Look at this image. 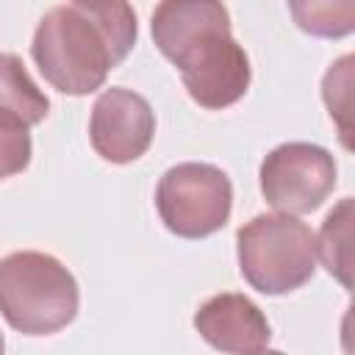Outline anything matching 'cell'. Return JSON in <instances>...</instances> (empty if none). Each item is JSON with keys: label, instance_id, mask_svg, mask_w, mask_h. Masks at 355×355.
I'll use <instances>...</instances> for the list:
<instances>
[{"label": "cell", "instance_id": "1", "mask_svg": "<svg viewBox=\"0 0 355 355\" xmlns=\"http://www.w3.org/2000/svg\"><path fill=\"white\" fill-rule=\"evenodd\" d=\"M136 42V14L128 0H72L47 11L33 36L42 75L64 94L103 86Z\"/></svg>", "mask_w": 355, "mask_h": 355}, {"label": "cell", "instance_id": "3", "mask_svg": "<svg viewBox=\"0 0 355 355\" xmlns=\"http://www.w3.org/2000/svg\"><path fill=\"white\" fill-rule=\"evenodd\" d=\"M244 280L263 294H286L313 277L316 236L288 214H263L247 222L239 236Z\"/></svg>", "mask_w": 355, "mask_h": 355}, {"label": "cell", "instance_id": "10", "mask_svg": "<svg viewBox=\"0 0 355 355\" xmlns=\"http://www.w3.org/2000/svg\"><path fill=\"white\" fill-rule=\"evenodd\" d=\"M316 258L344 288H352V200L349 197H344L327 214L322 233L316 239Z\"/></svg>", "mask_w": 355, "mask_h": 355}, {"label": "cell", "instance_id": "8", "mask_svg": "<svg viewBox=\"0 0 355 355\" xmlns=\"http://www.w3.org/2000/svg\"><path fill=\"white\" fill-rule=\"evenodd\" d=\"M200 336L222 352H261L269 347V322L244 294H216L194 316Z\"/></svg>", "mask_w": 355, "mask_h": 355}, {"label": "cell", "instance_id": "7", "mask_svg": "<svg viewBox=\"0 0 355 355\" xmlns=\"http://www.w3.org/2000/svg\"><path fill=\"white\" fill-rule=\"evenodd\" d=\"M92 144L111 164H128L144 155L155 133L150 103L130 89H108L92 108Z\"/></svg>", "mask_w": 355, "mask_h": 355}, {"label": "cell", "instance_id": "2", "mask_svg": "<svg viewBox=\"0 0 355 355\" xmlns=\"http://www.w3.org/2000/svg\"><path fill=\"white\" fill-rule=\"evenodd\" d=\"M0 313L19 333H55L78 313V283L53 255L11 252L0 261Z\"/></svg>", "mask_w": 355, "mask_h": 355}, {"label": "cell", "instance_id": "5", "mask_svg": "<svg viewBox=\"0 0 355 355\" xmlns=\"http://www.w3.org/2000/svg\"><path fill=\"white\" fill-rule=\"evenodd\" d=\"M172 64L180 69L191 100L202 108H227L250 86V58L230 36V25L200 33Z\"/></svg>", "mask_w": 355, "mask_h": 355}, {"label": "cell", "instance_id": "12", "mask_svg": "<svg viewBox=\"0 0 355 355\" xmlns=\"http://www.w3.org/2000/svg\"><path fill=\"white\" fill-rule=\"evenodd\" d=\"M322 94L330 108V116L338 122L341 141L349 150L352 147V125H349V116H352V55H344L341 61H336L327 69Z\"/></svg>", "mask_w": 355, "mask_h": 355}, {"label": "cell", "instance_id": "9", "mask_svg": "<svg viewBox=\"0 0 355 355\" xmlns=\"http://www.w3.org/2000/svg\"><path fill=\"white\" fill-rule=\"evenodd\" d=\"M47 97L31 80L22 61L11 53H0V122L31 128L47 116Z\"/></svg>", "mask_w": 355, "mask_h": 355}, {"label": "cell", "instance_id": "14", "mask_svg": "<svg viewBox=\"0 0 355 355\" xmlns=\"http://www.w3.org/2000/svg\"><path fill=\"white\" fill-rule=\"evenodd\" d=\"M0 349H3V338H0Z\"/></svg>", "mask_w": 355, "mask_h": 355}, {"label": "cell", "instance_id": "4", "mask_svg": "<svg viewBox=\"0 0 355 355\" xmlns=\"http://www.w3.org/2000/svg\"><path fill=\"white\" fill-rule=\"evenodd\" d=\"M230 180L211 164H178L164 172L155 205L164 225L183 239H202L230 216Z\"/></svg>", "mask_w": 355, "mask_h": 355}, {"label": "cell", "instance_id": "11", "mask_svg": "<svg viewBox=\"0 0 355 355\" xmlns=\"http://www.w3.org/2000/svg\"><path fill=\"white\" fill-rule=\"evenodd\" d=\"M294 22L324 39H341L355 28V0H288Z\"/></svg>", "mask_w": 355, "mask_h": 355}, {"label": "cell", "instance_id": "13", "mask_svg": "<svg viewBox=\"0 0 355 355\" xmlns=\"http://www.w3.org/2000/svg\"><path fill=\"white\" fill-rule=\"evenodd\" d=\"M31 161V136L28 128L0 122V180L22 172Z\"/></svg>", "mask_w": 355, "mask_h": 355}, {"label": "cell", "instance_id": "6", "mask_svg": "<svg viewBox=\"0 0 355 355\" xmlns=\"http://www.w3.org/2000/svg\"><path fill=\"white\" fill-rule=\"evenodd\" d=\"M336 186V161L324 147L288 141L275 147L261 164V191L283 214L316 211Z\"/></svg>", "mask_w": 355, "mask_h": 355}]
</instances>
